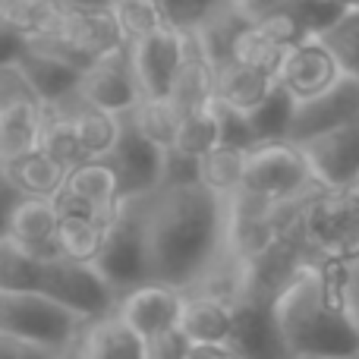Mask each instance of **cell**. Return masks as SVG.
Instances as JSON below:
<instances>
[{
    "instance_id": "obj_1",
    "label": "cell",
    "mask_w": 359,
    "mask_h": 359,
    "mask_svg": "<svg viewBox=\"0 0 359 359\" xmlns=\"http://www.w3.org/2000/svg\"><path fill=\"white\" fill-rule=\"evenodd\" d=\"M227 252V198L205 186L158 189L149 198L151 280L189 293Z\"/></svg>"
},
{
    "instance_id": "obj_2",
    "label": "cell",
    "mask_w": 359,
    "mask_h": 359,
    "mask_svg": "<svg viewBox=\"0 0 359 359\" xmlns=\"http://www.w3.org/2000/svg\"><path fill=\"white\" fill-rule=\"evenodd\" d=\"M271 316L290 359L359 356V325L344 290V265L306 259L271 297Z\"/></svg>"
},
{
    "instance_id": "obj_3",
    "label": "cell",
    "mask_w": 359,
    "mask_h": 359,
    "mask_svg": "<svg viewBox=\"0 0 359 359\" xmlns=\"http://www.w3.org/2000/svg\"><path fill=\"white\" fill-rule=\"evenodd\" d=\"M299 240L309 259L353 265L359 259V186L312 192L299 215Z\"/></svg>"
},
{
    "instance_id": "obj_4",
    "label": "cell",
    "mask_w": 359,
    "mask_h": 359,
    "mask_svg": "<svg viewBox=\"0 0 359 359\" xmlns=\"http://www.w3.org/2000/svg\"><path fill=\"white\" fill-rule=\"evenodd\" d=\"M149 198H123L117 205V215L111 221V230L104 236L98 259L92 262L114 287L117 293H126L139 284L151 280L149 265Z\"/></svg>"
},
{
    "instance_id": "obj_5",
    "label": "cell",
    "mask_w": 359,
    "mask_h": 359,
    "mask_svg": "<svg viewBox=\"0 0 359 359\" xmlns=\"http://www.w3.org/2000/svg\"><path fill=\"white\" fill-rule=\"evenodd\" d=\"M88 325L92 322H86L79 312L67 309L44 293L0 290V334L22 337L54 350H69L82 341Z\"/></svg>"
},
{
    "instance_id": "obj_6",
    "label": "cell",
    "mask_w": 359,
    "mask_h": 359,
    "mask_svg": "<svg viewBox=\"0 0 359 359\" xmlns=\"http://www.w3.org/2000/svg\"><path fill=\"white\" fill-rule=\"evenodd\" d=\"M322 189L306 151L290 139L259 142L246 151L243 192L268 202H297Z\"/></svg>"
},
{
    "instance_id": "obj_7",
    "label": "cell",
    "mask_w": 359,
    "mask_h": 359,
    "mask_svg": "<svg viewBox=\"0 0 359 359\" xmlns=\"http://www.w3.org/2000/svg\"><path fill=\"white\" fill-rule=\"evenodd\" d=\"M29 293H44V297L63 303L67 309L79 312L86 322H101V318L114 316L120 303V293L92 262H76L63 259L54 265H41L38 262L35 284Z\"/></svg>"
},
{
    "instance_id": "obj_8",
    "label": "cell",
    "mask_w": 359,
    "mask_h": 359,
    "mask_svg": "<svg viewBox=\"0 0 359 359\" xmlns=\"http://www.w3.org/2000/svg\"><path fill=\"white\" fill-rule=\"evenodd\" d=\"M183 303H186L183 290H177L170 284L149 280V284H139L133 290L120 293L117 316L151 347V344L164 341V337L180 331Z\"/></svg>"
},
{
    "instance_id": "obj_9",
    "label": "cell",
    "mask_w": 359,
    "mask_h": 359,
    "mask_svg": "<svg viewBox=\"0 0 359 359\" xmlns=\"http://www.w3.org/2000/svg\"><path fill=\"white\" fill-rule=\"evenodd\" d=\"M356 117H359V79L344 73L341 79H337L334 86H328L325 92L297 101V111H293L287 139L297 145L312 142V139L328 136V133L347 126L350 120H356Z\"/></svg>"
},
{
    "instance_id": "obj_10",
    "label": "cell",
    "mask_w": 359,
    "mask_h": 359,
    "mask_svg": "<svg viewBox=\"0 0 359 359\" xmlns=\"http://www.w3.org/2000/svg\"><path fill=\"white\" fill-rule=\"evenodd\" d=\"M111 168L120 177V202L123 198H139L151 196L161 189V168H164V149L145 139L142 133L133 126L130 114H123L120 123L117 145L107 155Z\"/></svg>"
},
{
    "instance_id": "obj_11",
    "label": "cell",
    "mask_w": 359,
    "mask_h": 359,
    "mask_svg": "<svg viewBox=\"0 0 359 359\" xmlns=\"http://www.w3.org/2000/svg\"><path fill=\"white\" fill-rule=\"evenodd\" d=\"M41 35H63L95 57H104L111 50L126 48V35L120 29V19L114 13V6H76V4L57 0L54 22Z\"/></svg>"
},
{
    "instance_id": "obj_12",
    "label": "cell",
    "mask_w": 359,
    "mask_h": 359,
    "mask_svg": "<svg viewBox=\"0 0 359 359\" xmlns=\"http://www.w3.org/2000/svg\"><path fill=\"white\" fill-rule=\"evenodd\" d=\"M130 50L145 98H170V88L186 57L183 32L174 25H161L158 32L133 41Z\"/></svg>"
},
{
    "instance_id": "obj_13",
    "label": "cell",
    "mask_w": 359,
    "mask_h": 359,
    "mask_svg": "<svg viewBox=\"0 0 359 359\" xmlns=\"http://www.w3.org/2000/svg\"><path fill=\"white\" fill-rule=\"evenodd\" d=\"M344 76L337 57L328 50V44L318 35H306L287 50V57L278 67V86L287 88L297 101L312 98L325 92Z\"/></svg>"
},
{
    "instance_id": "obj_14",
    "label": "cell",
    "mask_w": 359,
    "mask_h": 359,
    "mask_svg": "<svg viewBox=\"0 0 359 359\" xmlns=\"http://www.w3.org/2000/svg\"><path fill=\"white\" fill-rule=\"evenodd\" d=\"M82 95H86L92 104L104 107V111H111V114H130L133 107L145 98L142 86H139L130 44L104 54L88 69L86 79H82Z\"/></svg>"
},
{
    "instance_id": "obj_15",
    "label": "cell",
    "mask_w": 359,
    "mask_h": 359,
    "mask_svg": "<svg viewBox=\"0 0 359 359\" xmlns=\"http://www.w3.org/2000/svg\"><path fill=\"white\" fill-rule=\"evenodd\" d=\"M299 149L309 158L322 189H350V186H359V117L350 120L341 130L328 133V136L303 142Z\"/></svg>"
},
{
    "instance_id": "obj_16",
    "label": "cell",
    "mask_w": 359,
    "mask_h": 359,
    "mask_svg": "<svg viewBox=\"0 0 359 359\" xmlns=\"http://www.w3.org/2000/svg\"><path fill=\"white\" fill-rule=\"evenodd\" d=\"M54 202L60 208V240L67 246L69 259L95 262L101 246H104V236L111 230L117 208H98L92 202H82V198L69 196L67 189L57 192Z\"/></svg>"
},
{
    "instance_id": "obj_17",
    "label": "cell",
    "mask_w": 359,
    "mask_h": 359,
    "mask_svg": "<svg viewBox=\"0 0 359 359\" xmlns=\"http://www.w3.org/2000/svg\"><path fill=\"white\" fill-rule=\"evenodd\" d=\"M230 347L243 359H290L271 316V299L246 293L236 303V328Z\"/></svg>"
},
{
    "instance_id": "obj_18",
    "label": "cell",
    "mask_w": 359,
    "mask_h": 359,
    "mask_svg": "<svg viewBox=\"0 0 359 359\" xmlns=\"http://www.w3.org/2000/svg\"><path fill=\"white\" fill-rule=\"evenodd\" d=\"M236 328V303L215 293L189 290L180 316V334L189 341V347H221L230 344Z\"/></svg>"
},
{
    "instance_id": "obj_19",
    "label": "cell",
    "mask_w": 359,
    "mask_h": 359,
    "mask_svg": "<svg viewBox=\"0 0 359 359\" xmlns=\"http://www.w3.org/2000/svg\"><path fill=\"white\" fill-rule=\"evenodd\" d=\"M54 111L63 114V117H69V123H73L76 136H79L82 149L88 151V158L111 155V149L117 145V136H120L123 114H111V111H104V107L92 104V101L82 95V88L73 95V98L54 104Z\"/></svg>"
},
{
    "instance_id": "obj_20",
    "label": "cell",
    "mask_w": 359,
    "mask_h": 359,
    "mask_svg": "<svg viewBox=\"0 0 359 359\" xmlns=\"http://www.w3.org/2000/svg\"><path fill=\"white\" fill-rule=\"evenodd\" d=\"M278 88V76L243 60H227L217 67V101L240 114H252Z\"/></svg>"
},
{
    "instance_id": "obj_21",
    "label": "cell",
    "mask_w": 359,
    "mask_h": 359,
    "mask_svg": "<svg viewBox=\"0 0 359 359\" xmlns=\"http://www.w3.org/2000/svg\"><path fill=\"white\" fill-rule=\"evenodd\" d=\"M13 63H19V69L29 76L32 88H35L38 98L44 101V107H54V104H60V101L73 98L82 88V79H86V76L76 73L73 67H67V63L29 48V44H25V50Z\"/></svg>"
},
{
    "instance_id": "obj_22",
    "label": "cell",
    "mask_w": 359,
    "mask_h": 359,
    "mask_svg": "<svg viewBox=\"0 0 359 359\" xmlns=\"http://www.w3.org/2000/svg\"><path fill=\"white\" fill-rule=\"evenodd\" d=\"M44 104L38 101H13L0 104V164L29 155L41 145Z\"/></svg>"
},
{
    "instance_id": "obj_23",
    "label": "cell",
    "mask_w": 359,
    "mask_h": 359,
    "mask_svg": "<svg viewBox=\"0 0 359 359\" xmlns=\"http://www.w3.org/2000/svg\"><path fill=\"white\" fill-rule=\"evenodd\" d=\"M82 359H151L149 344L114 312V316L92 322L79 341Z\"/></svg>"
},
{
    "instance_id": "obj_24",
    "label": "cell",
    "mask_w": 359,
    "mask_h": 359,
    "mask_svg": "<svg viewBox=\"0 0 359 359\" xmlns=\"http://www.w3.org/2000/svg\"><path fill=\"white\" fill-rule=\"evenodd\" d=\"M0 174H4L6 183L22 189L29 198H54L67 183V168H60L41 149L29 151V155L16 158L10 164H0Z\"/></svg>"
},
{
    "instance_id": "obj_25",
    "label": "cell",
    "mask_w": 359,
    "mask_h": 359,
    "mask_svg": "<svg viewBox=\"0 0 359 359\" xmlns=\"http://www.w3.org/2000/svg\"><path fill=\"white\" fill-rule=\"evenodd\" d=\"M4 236L19 246L44 243L60 236V208L54 198H25L4 224Z\"/></svg>"
},
{
    "instance_id": "obj_26",
    "label": "cell",
    "mask_w": 359,
    "mask_h": 359,
    "mask_svg": "<svg viewBox=\"0 0 359 359\" xmlns=\"http://www.w3.org/2000/svg\"><path fill=\"white\" fill-rule=\"evenodd\" d=\"M63 189L82 202L98 205V208H117L120 205V177L107 158H92V161L73 168L67 174Z\"/></svg>"
},
{
    "instance_id": "obj_27",
    "label": "cell",
    "mask_w": 359,
    "mask_h": 359,
    "mask_svg": "<svg viewBox=\"0 0 359 359\" xmlns=\"http://www.w3.org/2000/svg\"><path fill=\"white\" fill-rule=\"evenodd\" d=\"M246 151L240 145L221 142L202 155V186L215 196L230 198L243 189V174H246Z\"/></svg>"
},
{
    "instance_id": "obj_28",
    "label": "cell",
    "mask_w": 359,
    "mask_h": 359,
    "mask_svg": "<svg viewBox=\"0 0 359 359\" xmlns=\"http://www.w3.org/2000/svg\"><path fill=\"white\" fill-rule=\"evenodd\" d=\"M312 35H318L328 44V50L337 57L344 73L359 79V4L344 6L325 29L312 32Z\"/></svg>"
},
{
    "instance_id": "obj_29",
    "label": "cell",
    "mask_w": 359,
    "mask_h": 359,
    "mask_svg": "<svg viewBox=\"0 0 359 359\" xmlns=\"http://www.w3.org/2000/svg\"><path fill=\"white\" fill-rule=\"evenodd\" d=\"M38 149L44 151V155H50L60 168H67V174L73 168H79V164L92 161L88 158V151L82 149L79 136H76L73 123H69V117H63V114H57L54 107H44V126H41V145Z\"/></svg>"
},
{
    "instance_id": "obj_30",
    "label": "cell",
    "mask_w": 359,
    "mask_h": 359,
    "mask_svg": "<svg viewBox=\"0 0 359 359\" xmlns=\"http://www.w3.org/2000/svg\"><path fill=\"white\" fill-rule=\"evenodd\" d=\"M293 111H297V98H293L287 88H274L252 114H249V130H252L255 145L259 142H278V139H287V130H290Z\"/></svg>"
},
{
    "instance_id": "obj_31",
    "label": "cell",
    "mask_w": 359,
    "mask_h": 359,
    "mask_svg": "<svg viewBox=\"0 0 359 359\" xmlns=\"http://www.w3.org/2000/svg\"><path fill=\"white\" fill-rule=\"evenodd\" d=\"M130 120L145 139H151L161 149H174L177 145L180 114L170 104V98H142L130 111Z\"/></svg>"
},
{
    "instance_id": "obj_32",
    "label": "cell",
    "mask_w": 359,
    "mask_h": 359,
    "mask_svg": "<svg viewBox=\"0 0 359 359\" xmlns=\"http://www.w3.org/2000/svg\"><path fill=\"white\" fill-rule=\"evenodd\" d=\"M215 145H221V123H217L215 104L192 111L180 117V130H177V149L189 151V155L202 158L205 151H211Z\"/></svg>"
},
{
    "instance_id": "obj_33",
    "label": "cell",
    "mask_w": 359,
    "mask_h": 359,
    "mask_svg": "<svg viewBox=\"0 0 359 359\" xmlns=\"http://www.w3.org/2000/svg\"><path fill=\"white\" fill-rule=\"evenodd\" d=\"M111 6L120 19V29H123V35H126V44L151 35V32H158L161 25H170L158 0H120V4H111Z\"/></svg>"
},
{
    "instance_id": "obj_34",
    "label": "cell",
    "mask_w": 359,
    "mask_h": 359,
    "mask_svg": "<svg viewBox=\"0 0 359 359\" xmlns=\"http://www.w3.org/2000/svg\"><path fill=\"white\" fill-rule=\"evenodd\" d=\"M168 16V22L180 32H192L202 29L217 10L227 6V0H158Z\"/></svg>"
},
{
    "instance_id": "obj_35",
    "label": "cell",
    "mask_w": 359,
    "mask_h": 359,
    "mask_svg": "<svg viewBox=\"0 0 359 359\" xmlns=\"http://www.w3.org/2000/svg\"><path fill=\"white\" fill-rule=\"evenodd\" d=\"M177 186H202V158L174 145V149H164L161 189H177Z\"/></svg>"
},
{
    "instance_id": "obj_36",
    "label": "cell",
    "mask_w": 359,
    "mask_h": 359,
    "mask_svg": "<svg viewBox=\"0 0 359 359\" xmlns=\"http://www.w3.org/2000/svg\"><path fill=\"white\" fill-rule=\"evenodd\" d=\"M236 10V16L246 19L249 25L268 22L274 16H284V13H297L299 0H227Z\"/></svg>"
},
{
    "instance_id": "obj_37",
    "label": "cell",
    "mask_w": 359,
    "mask_h": 359,
    "mask_svg": "<svg viewBox=\"0 0 359 359\" xmlns=\"http://www.w3.org/2000/svg\"><path fill=\"white\" fill-rule=\"evenodd\" d=\"M13 101H38V104H44L38 98V92L32 88L29 76L19 69V63H4L0 67V104H13Z\"/></svg>"
},
{
    "instance_id": "obj_38",
    "label": "cell",
    "mask_w": 359,
    "mask_h": 359,
    "mask_svg": "<svg viewBox=\"0 0 359 359\" xmlns=\"http://www.w3.org/2000/svg\"><path fill=\"white\" fill-rule=\"evenodd\" d=\"M67 350H54L44 344H32L22 337L0 334V359H63Z\"/></svg>"
},
{
    "instance_id": "obj_39",
    "label": "cell",
    "mask_w": 359,
    "mask_h": 359,
    "mask_svg": "<svg viewBox=\"0 0 359 359\" xmlns=\"http://www.w3.org/2000/svg\"><path fill=\"white\" fill-rule=\"evenodd\" d=\"M344 290H347L350 312H353V318L359 325V259L353 265H344Z\"/></svg>"
},
{
    "instance_id": "obj_40",
    "label": "cell",
    "mask_w": 359,
    "mask_h": 359,
    "mask_svg": "<svg viewBox=\"0 0 359 359\" xmlns=\"http://www.w3.org/2000/svg\"><path fill=\"white\" fill-rule=\"evenodd\" d=\"M186 359H243V356L230 344H221V347H189Z\"/></svg>"
},
{
    "instance_id": "obj_41",
    "label": "cell",
    "mask_w": 359,
    "mask_h": 359,
    "mask_svg": "<svg viewBox=\"0 0 359 359\" xmlns=\"http://www.w3.org/2000/svg\"><path fill=\"white\" fill-rule=\"evenodd\" d=\"M63 4H76V6H111L114 0H63Z\"/></svg>"
},
{
    "instance_id": "obj_42",
    "label": "cell",
    "mask_w": 359,
    "mask_h": 359,
    "mask_svg": "<svg viewBox=\"0 0 359 359\" xmlns=\"http://www.w3.org/2000/svg\"><path fill=\"white\" fill-rule=\"evenodd\" d=\"M316 4H328V6H350V4H359V0H316Z\"/></svg>"
},
{
    "instance_id": "obj_43",
    "label": "cell",
    "mask_w": 359,
    "mask_h": 359,
    "mask_svg": "<svg viewBox=\"0 0 359 359\" xmlns=\"http://www.w3.org/2000/svg\"><path fill=\"white\" fill-rule=\"evenodd\" d=\"M114 4H120V0H114Z\"/></svg>"
},
{
    "instance_id": "obj_44",
    "label": "cell",
    "mask_w": 359,
    "mask_h": 359,
    "mask_svg": "<svg viewBox=\"0 0 359 359\" xmlns=\"http://www.w3.org/2000/svg\"><path fill=\"white\" fill-rule=\"evenodd\" d=\"M356 359H359V356H356Z\"/></svg>"
}]
</instances>
